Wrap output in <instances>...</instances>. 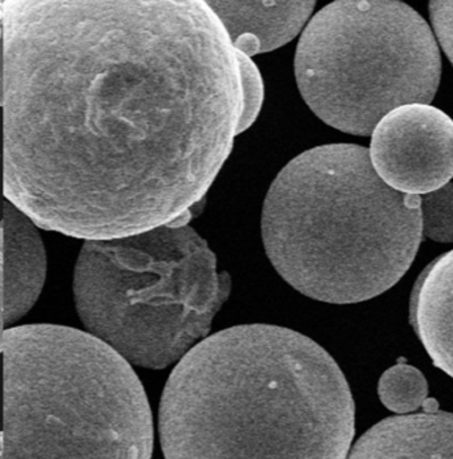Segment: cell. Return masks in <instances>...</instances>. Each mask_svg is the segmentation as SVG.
Wrapping results in <instances>:
<instances>
[{
    "label": "cell",
    "instance_id": "6da1fadb",
    "mask_svg": "<svg viewBox=\"0 0 453 459\" xmlns=\"http://www.w3.org/2000/svg\"><path fill=\"white\" fill-rule=\"evenodd\" d=\"M2 33L5 199L84 240L190 221L242 115L204 0H3Z\"/></svg>",
    "mask_w": 453,
    "mask_h": 459
},
{
    "label": "cell",
    "instance_id": "7a4b0ae2",
    "mask_svg": "<svg viewBox=\"0 0 453 459\" xmlns=\"http://www.w3.org/2000/svg\"><path fill=\"white\" fill-rule=\"evenodd\" d=\"M159 431L168 459H342L355 434V403L339 365L310 337L236 325L177 362Z\"/></svg>",
    "mask_w": 453,
    "mask_h": 459
},
{
    "label": "cell",
    "instance_id": "3957f363",
    "mask_svg": "<svg viewBox=\"0 0 453 459\" xmlns=\"http://www.w3.org/2000/svg\"><path fill=\"white\" fill-rule=\"evenodd\" d=\"M261 229L267 258L292 289L325 303H362L392 289L415 261L422 198L388 186L363 146L330 143L279 171Z\"/></svg>",
    "mask_w": 453,
    "mask_h": 459
},
{
    "label": "cell",
    "instance_id": "277c9868",
    "mask_svg": "<svg viewBox=\"0 0 453 459\" xmlns=\"http://www.w3.org/2000/svg\"><path fill=\"white\" fill-rule=\"evenodd\" d=\"M2 459L152 458L153 417L131 362L91 332L3 329Z\"/></svg>",
    "mask_w": 453,
    "mask_h": 459
},
{
    "label": "cell",
    "instance_id": "5b68a950",
    "mask_svg": "<svg viewBox=\"0 0 453 459\" xmlns=\"http://www.w3.org/2000/svg\"><path fill=\"white\" fill-rule=\"evenodd\" d=\"M231 292L208 242L187 223L85 240L74 271L77 315L131 364L167 369L209 336Z\"/></svg>",
    "mask_w": 453,
    "mask_h": 459
},
{
    "label": "cell",
    "instance_id": "8992f818",
    "mask_svg": "<svg viewBox=\"0 0 453 459\" xmlns=\"http://www.w3.org/2000/svg\"><path fill=\"white\" fill-rule=\"evenodd\" d=\"M441 57L427 22L400 0H335L309 22L295 54L306 104L327 126L369 135L396 108L431 101Z\"/></svg>",
    "mask_w": 453,
    "mask_h": 459
},
{
    "label": "cell",
    "instance_id": "52a82bcc",
    "mask_svg": "<svg viewBox=\"0 0 453 459\" xmlns=\"http://www.w3.org/2000/svg\"><path fill=\"white\" fill-rule=\"evenodd\" d=\"M370 157L380 178L405 195H427L453 177V121L428 104L387 113L372 132Z\"/></svg>",
    "mask_w": 453,
    "mask_h": 459
},
{
    "label": "cell",
    "instance_id": "ba28073f",
    "mask_svg": "<svg viewBox=\"0 0 453 459\" xmlns=\"http://www.w3.org/2000/svg\"><path fill=\"white\" fill-rule=\"evenodd\" d=\"M39 226L5 199L2 221L3 329L29 314L43 291L47 255Z\"/></svg>",
    "mask_w": 453,
    "mask_h": 459
},
{
    "label": "cell",
    "instance_id": "9c48e42d",
    "mask_svg": "<svg viewBox=\"0 0 453 459\" xmlns=\"http://www.w3.org/2000/svg\"><path fill=\"white\" fill-rule=\"evenodd\" d=\"M234 47L248 56L272 52L302 31L317 0H204Z\"/></svg>",
    "mask_w": 453,
    "mask_h": 459
},
{
    "label": "cell",
    "instance_id": "30bf717a",
    "mask_svg": "<svg viewBox=\"0 0 453 459\" xmlns=\"http://www.w3.org/2000/svg\"><path fill=\"white\" fill-rule=\"evenodd\" d=\"M349 458H453V414L388 417L356 441Z\"/></svg>",
    "mask_w": 453,
    "mask_h": 459
},
{
    "label": "cell",
    "instance_id": "8fae6325",
    "mask_svg": "<svg viewBox=\"0 0 453 459\" xmlns=\"http://www.w3.org/2000/svg\"><path fill=\"white\" fill-rule=\"evenodd\" d=\"M410 322L433 365L453 378V250L420 273Z\"/></svg>",
    "mask_w": 453,
    "mask_h": 459
},
{
    "label": "cell",
    "instance_id": "7c38bea8",
    "mask_svg": "<svg viewBox=\"0 0 453 459\" xmlns=\"http://www.w3.org/2000/svg\"><path fill=\"white\" fill-rule=\"evenodd\" d=\"M378 394L388 411L396 414L411 413L423 408L428 398L427 380L413 365L397 362L383 373Z\"/></svg>",
    "mask_w": 453,
    "mask_h": 459
},
{
    "label": "cell",
    "instance_id": "4fadbf2b",
    "mask_svg": "<svg viewBox=\"0 0 453 459\" xmlns=\"http://www.w3.org/2000/svg\"><path fill=\"white\" fill-rule=\"evenodd\" d=\"M423 234L439 243H453V184L422 198Z\"/></svg>",
    "mask_w": 453,
    "mask_h": 459
},
{
    "label": "cell",
    "instance_id": "5bb4252c",
    "mask_svg": "<svg viewBox=\"0 0 453 459\" xmlns=\"http://www.w3.org/2000/svg\"><path fill=\"white\" fill-rule=\"evenodd\" d=\"M240 72L242 82V115L240 121L239 134L248 131L258 117L265 98L264 80L258 66L251 60V56L237 49Z\"/></svg>",
    "mask_w": 453,
    "mask_h": 459
},
{
    "label": "cell",
    "instance_id": "9a60e30c",
    "mask_svg": "<svg viewBox=\"0 0 453 459\" xmlns=\"http://www.w3.org/2000/svg\"><path fill=\"white\" fill-rule=\"evenodd\" d=\"M433 31L453 65V0H430Z\"/></svg>",
    "mask_w": 453,
    "mask_h": 459
}]
</instances>
